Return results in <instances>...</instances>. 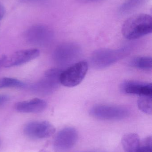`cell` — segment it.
Here are the masks:
<instances>
[{
  "mask_svg": "<svg viewBox=\"0 0 152 152\" xmlns=\"http://www.w3.org/2000/svg\"><path fill=\"white\" fill-rule=\"evenodd\" d=\"M152 17L149 14H136L128 18L122 27V33L128 40H135L151 33Z\"/></svg>",
  "mask_w": 152,
  "mask_h": 152,
  "instance_id": "1",
  "label": "cell"
},
{
  "mask_svg": "<svg viewBox=\"0 0 152 152\" xmlns=\"http://www.w3.org/2000/svg\"><path fill=\"white\" fill-rule=\"evenodd\" d=\"M131 50L129 46L117 49H98L91 55L90 63L95 69L106 68L126 57Z\"/></svg>",
  "mask_w": 152,
  "mask_h": 152,
  "instance_id": "2",
  "label": "cell"
},
{
  "mask_svg": "<svg viewBox=\"0 0 152 152\" xmlns=\"http://www.w3.org/2000/svg\"><path fill=\"white\" fill-rule=\"evenodd\" d=\"M62 70L59 69L52 68L45 72L41 80L31 86L33 92L38 94H51L58 89L60 85V77Z\"/></svg>",
  "mask_w": 152,
  "mask_h": 152,
  "instance_id": "3",
  "label": "cell"
},
{
  "mask_svg": "<svg viewBox=\"0 0 152 152\" xmlns=\"http://www.w3.org/2000/svg\"><path fill=\"white\" fill-rule=\"evenodd\" d=\"M92 117L102 120H121L127 118L129 111L127 109L119 105L98 104L93 106L89 111Z\"/></svg>",
  "mask_w": 152,
  "mask_h": 152,
  "instance_id": "4",
  "label": "cell"
},
{
  "mask_svg": "<svg viewBox=\"0 0 152 152\" xmlns=\"http://www.w3.org/2000/svg\"><path fill=\"white\" fill-rule=\"evenodd\" d=\"M80 46L73 42H67L59 45L54 50L53 59L57 65L65 67L73 64L81 55Z\"/></svg>",
  "mask_w": 152,
  "mask_h": 152,
  "instance_id": "5",
  "label": "cell"
},
{
  "mask_svg": "<svg viewBox=\"0 0 152 152\" xmlns=\"http://www.w3.org/2000/svg\"><path fill=\"white\" fill-rule=\"evenodd\" d=\"M87 70V61H83L74 63L62 72L60 77L61 84L68 87L78 86L85 77Z\"/></svg>",
  "mask_w": 152,
  "mask_h": 152,
  "instance_id": "6",
  "label": "cell"
},
{
  "mask_svg": "<svg viewBox=\"0 0 152 152\" xmlns=\"http://www.w3.org/2000/svg\"><path fill=\"white\" fill-rule=\"evenodd\" d=\"M54 37L51 29L43 25H35L29 28L24 34V38L28 43L37 46L49 44Z\"/></svg>",
  "mask_w": 152,
  "mask_h": 152,
  "instance_id": "7",
  "label": "cell"
},
{
  "mask_svg": "<svg viewBox=\"0 0 152 152\" xmlns=\"http://www.w3.org/2000/svg\"><path fill=\"white\" fill-rule=\"evenodd\" d=\"M54 126L47 121H32L25 125L24 134L32 139H41L48 138L55 132Z\"/></svg>",
  "mask_w": 152,
  "mask_h": 152,
  "instance_id": "8",
  "label": "cell"
},
{
  "mask_svg": "<svg viewBox=\"0 0 152 152\" xmlns=\"http://www.w3.org/2000/svg\"><path fill=\"white\" fill-rule=\"evenodd\" d=\"M78 139V134L76 129L64 128L58 132L54 138V149L57 152H68L75 146Z\"/></svg>",
  "mask_w": 152,
  "mask_h": 152,
  "instance_id": "9",
  "label": "cell"
},
{
  "mask_svg": "<svg viewBox=\"0 0 152 152\" xmlns=\"http://www.w3.org/2000/svg\"><path fill=\"white\" fill-rule=\"evenodd\" d=\"M40 55V51L37 49L22 50L14 53L6 58L3 66L5 68L21 66L36 58Z\"/></svg>",
  "mask_w": 152,
  "mask_h": 152,
  "instance_id": "10",
  "label": "cell"
},
{
  "mask_svg": "<svg viewBox=\"0 0 152 152\" xmlns=\"http://www.w3.org/2000/svg\"><path fill=\"white\" fill-rule=\"evenodd\" d=\"M120 88L125 94L140 96H152L151 83L137 80H125L121 83Z\"/></svg>",
  "mask_w": 152,
  "mask_h": 152,
  "instance_id": "11",
  "label": "cell"
},
{
  "mask_svg": "<svg viewBox=\"0 0 152 152\" xmlns=\"http://www.w3.org/2000/svg\"><path fill=\"white\" fill-rule=\"evenodd\" d=\"M47 103L44 100L35 98L28 101L19 102L15 104L17 111L22 113H38L45 110Z\"/></svg>",
  "mask_w": 152,
  "mask_h": 152,
  "instance_id": "12",
  "label": "cell"
},
{
  "mask_svg": "<svg viewBox=\"0 0 152 152\" xmlns=\"http://www.w3.org/2000/svg\"><path fill=\"white\" fill-rule=\"evenodd\" d=\"M141 139L137 134L127 133L122 137L121 143L126 152H137L141 143Z\"/></svg>",
  "mask_w": 152,
  "mask_h": 152,
  "instance_id": "13",
  "label": "cell"
},
{
  "mask_svg": "<svg viewBox=\"0 0 152 152\" xmlns=\"http://www.w3.org/2000/svg\"><path fill=\"white\" fill-rule=\"evenodd\" d=\"M130 65L137 69L150 71L152 67V58L146 56L136 57L130 61Z\"/></svg>",
  "mask_w": 152,
  "mask_h": 152,
  "instance_id": "14",
  "label": "cell"
},
{
  "mask_svg": "<svg viewBox=\"0 0 152 152\" xmlns=\"http://www.w3.org/2000/svg\"><path fill=\"white\" fill-rule=\"evenodd\" d=\"M145 1V0H127L120 8V13L124 15L130 13L141 6Z\"/></svg>",
  "mask_w": 152,
  "mask_h": 152,
  "instance_id": "15",
  "label": "cell"
},
{
  "mask_svg": "<svg viewBox=\"0 0 152 152\" xmlns=\"http://www.w3.org/2000/svg\"><path fill=\"white\" fill-rule=\"evenodd\" d=\"M152 96H141L137 101V106L141 111L148 115L152 112Z\"/></svg>",
  "mask_w": 152,
  "mask_h": 152,
  "instance_id": "16",
  "label": "cell"
},
{
  "mask_svg": "<svg viewBox=\"0 0 152 152\" xmlns=\"http://www.w3.org/2000/svg\"><path fill=\"white\" fill-rule=\"evenodd\" d=\"M26 84L15 78L10 77H3L0 78V88H23Z\"/></svg>",
  "mask_w": 152,
  "mask_h": 152,
  "instance_id": "17",
  "label": "cell"
},
{
  "mask_svg": "<svg viewBox=\"0 0 152 152\" xmlns=\"http://www.w3.org/2000/svg\"><path fill=\"white\" fill-rule=\"evenodd\" d=\"M137 152H152L151 136L147 137L141 141L140 146Z\"/></svg>",
  "mask_w": 152,
  "mask_h": 152,
  "instance_id": "18",
  "label": "cell"
},
{
  "mask_svg": "<svg viewBox=\"0 0 152 152\" xmlns=\"http://www.w3.org/2000/svg\"><path fill=\"white\" fill-rule=\"evenodd\" d=\"M9 97L6 95L0 94V106L5 104L9 101Z\"/></svg>",
  "mask_w": 152,
  "mask_h": 152,
  "instance_id": "19",
  "label": "cell"
},
{
  "mask_svg": "<svg viewBox=\"0 0 152 152\" xmlns=\"http://www.w3.org/2000/svg\"><path fill=\"white\" fill-rule=\"evenodd\" d=\"M21 2L26 3H43L47 0H19Z\"/></svg>",
  "mask_w": 152,
  "mask_h": 152,
  "instance_id": "20",
  "label": "cell"
},
{
  "mask_svg": "<svg viewBox=\"0 0 152 152\" xmlns=\"http://www.w3.org/2000/svg\"><path fill=\"white\" fill-rule=\"evenodd\" d=\"M5 14V10L3 5L0 3V21L2 19Z\"/></svg>",
  "mask_w": 152,
  "mask_h": 152,
  "instance_id": "21",
  "label": "cell"
},
{
  "mask_svg": "<svg viewBox=\"0 0 152 152\" xmlns=\"http://www.w3.org/2000/svg\"><path fill=\"white\" fill-rule=\"evenodd\" d=\"M6 58H7V57L5 55H3L0 56V68L1 66H3Z\"/></svg>",
  "mask_w": 152,
  "mask_h": 152,
  "instance_id": "22",
  "label": "cell"
},
{
  "mask_svg": "<svg viewBox=\"0 0 152 152\" xmlns=\"http://www.w3.org/2000/svg\"><path fill=\"white\" fill-rule=\"evenodd\" d=\"M39 152H48V151H46V150H41L39 151Z\"/></svg>",
  "mask_w": 152,
  "mask_h": 152,
  "instance_id": "23",
  "label": "cell"
}]
</instances>
